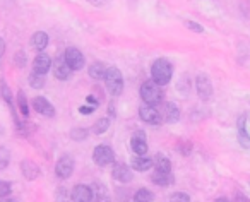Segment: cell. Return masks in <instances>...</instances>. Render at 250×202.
I'll return each instance as SVG.
<instances>
[{
	"label": "cell",
	"instance_id": "obj_36",
	"mask_svg": "<svg viewBox=\"0 0 250 202\" xmlns=\"http://www.w3.org/2000/svg\"><path fill=\"white\" fill-rule=\"evenodd\" d=\"M57 201L59 202H69V199H67V192L63 187H60L59 192H57Z\"/></svg>",
	"mask_w": 250,
	"mask_h": 202
},
{
	"label": "cell",
	"instance_id": "obj_14",
	"mask_svg": "<svg viewBox=\"0 0 250 202\" xmlns=\"http://www.w3.org/2000/svg\"><path fill=\"white\" fill-rule=\"evenodd\" d=\"M50 69H52V59H50V55L40 52L36 55L35 62H33V72L40 74V76H46Z\"/></svg>",
	"mask_w": 250,
	"mask_h": 202
},
{
	"label": "cell",
	"instance_id": "obj_18",
	"mask_svg": "<svg viewBox=\"0 0 250 202\" xmlns=\"http://www.w3.org/2000/svg\"><path fill=\"white\" fill-rule=\"evenodd\" d=\"M130 163V168L136 171H147L154 166V161L147 156H132L129 160Z\"/></svg>",
	"mask_w": 250,
	"mask_h": 202
},
{
	"label": "cell",
	"instance_id": "obj_23",
	"mask_svg": "<svg viewBox=\"0 0 250 202\" xmlns=\"http://www.w3.org/2000/svg\"><path fill=\"white\" fill-rule=\"evenodd\" d=\"M154 166H156V170L158 171H168L170 173L171 171V163H170V160H168L167 156H165L163 153H158L156 156H154Z\"/></svg>",
	"mask_w": 250,
	"mask_h": 202
},
{
	"label": "cell",
	"instance_id": "obj_4",
	"mask_svg": "<svg viewBox=\"0 0 250 202\" xmlns=\"http://www.w3.org/2000/svg\"><path fill=\"white\" fill-rule=\"evenodd\" d=\"M195 89H197V94L202 101L211 100L214 87H212V82L208 74H197V77H195Z\"/></svg>",
	"mask_w": 250,
	"mask_h": 202
},
{
	"label": "cell",
	"instance_id": "obj_22",
	"mask_svg": "<svg viewBox=\"0 0 250 202\" xmlns=\"http://www.w3.org/2000/svg\"><path fill=\"white\" fill-rule=\"evenodd\" d=\"M106 65H104L103 62H94L93 65H89V76H91V79H94V81H101V79H104V76H106Z\"/></svg>",
	"mask_w": 250,
	"mask_h": 202
},
{
	"label": "cell",
	"instance_id": "obj_37",
	"mask_svg": "<svg viewBox=\"0 0 250 202\" xmlns=\"http://www.w3.org/2000/svg\"><path fill=\"white\" fill-rule=\"evenodd\" d=\"M94 110H96L94 106H79V113H81V115H91Z\"/></svg>",
	"mask_w": 250,
	"mask_h": 202
},
{
	"label": "cell",
	"instance_id": "obj_41",
	"mask_svg": "<svg viewBox=\"0 0 250 202\" xmlns=\"http://www.w3.org/2000/svg\"><path fill=\"white\" fill-rule=\"evenodd\" d=\"M0 202H19L18 199H2Z\"/></svg>",
	"mask_w": 250,
	"mask_h": 202
},
{
	"label": "cell",
	"instance_id": "obj_26",
	"mask_svg": "<svg viewBox=\"0 0 250 202\" xmlns=\"http://www.w3.org/2000/svg\"><path fill=\"white\" fill-rule=\"evenodd\" d=\"M18 106H19V112L22 113V117L28 119L29 117V105H28V100H26L24 91H19L18 93Z\"/></svg>",
	"mask_w": 250,
	"mask_h": 202
},
{
	"label": "cell",
	"instance_id": "obj_12",
	"mask_svg": "<svg viewBox=\"0 0 250 202\" xmlns=\"http://www.w3.org/2000/svg\"><path fill=\"white\" fill-rule=\"evenodd\" d=\"M33 108H35L36 112H38L40 115H43V117H48V119L55 117V108H53V105L43 96L33 98Z\"/></svg>",
	"mask_w": 250,
	"mask_h": 202
},
{
	"label": "cell",
	"instance_id": "obj_30",
	"mask_svg": "<svg viewBox=\"0 0 250 202\" xmlns=\"http://www.w3.org/2000/svg\"><path fill=\"white\" fill-rule=\"evenodd\" d=\"M184 26H185V28L190 29V31H194V33H204V28H202V24H199L197 21H190V19H184Z\"/></svg>",
	"mask_w": 250,
	"mask_h": 202
},
{
	"label": "cell",
	"instance_id": "obj_38",
	"mask_svg": "<svg viewBox=\"0 0 250 202\" xmlns=\"http://www.w3.org/2000/svg\"><path fill=\"white\" fill-rule=\"evenodd\" d=\"M87 2L93 4V5H96V7H101V5L108 4V0H87Z\"/></svg>",
	"mask_w": 250,
	"mask_h": 202
},
{
	"label": "cell",
	"instance_id": "obj_24",
	"mask_svg": "<svg viewBox=\"0 0 250 202\" xmlns=\"http://www.w3.org/2000/svg\"><path fill=\"white\" fill-rule=\"evenodd\" d=\"M108 127H110V119L108 117H104V119H100L96 120V123L93 125V134L94 136H101V134H104L108 130Z\"/></svg>",
	"mask_w": 250,
	"mask_h": 202
},
{
	"label": "cell",
	"instance_id": "obj_13",
	"mask_svg": "<svg viewBox=\"0 0 250 202\" xmlns=\"http://www.w3.org/2000/svg\"><path fill=\"white\" fill-rule=\"evenodd\" d=\"M70 201L72 202H93V192H91L89 185L79 183L72 188L70 194Z\"/></svg>",
	"mask_w": 250,
	"mask_h": 202
},
{
	"label": "cell",
	"instance_id": "obj_42",
	"mask_svg": "<svg viewBox=\"0 0 250 202\" xmlns=\"http://www.w3.org/2000/svg\"><path fill=\"white\" fill-rule=\"evenodd\" d=\"M214 202H229V201H228V199H226V197H218Z\"/></svg>",
	"mask_w": 250,
	"mask_h": 202
},
{
	"label": "cell",
	"instance_id": "obj_28",
	"mask_svg": "<svg viewBox=\"0 0 250 202\" xmlns=\"http://www.w3.org/2000/svg\"><path fill=\"white\" fill-rule=\"evenodd\" d=\"M87 129H83V127H76V129L70 130V139L74 141H86L87 139Z\"/></svg>",
	"mask_w": 250,
	"mask_h": 202
},
{
	"label": "cell",
	"instance_id": "obj_16",
	"mask_svg": "<svg viewBox=\"0 0 250 202\" xmlns=\"http://www.w3.org/2000/svg\"><path fill=\"white\" fill-rule=\"evenodd\" d=\"M91 192H93V202H111L110 192H108L106 185L101 182H94L91 185Z\"/></svg>",
	"mask_w": 250,
	"mask_h": 202
},
{
	"label": "cell",
	"instance_id": "obj_29",
	"mask_svg": "<svg viewBox=\"0 0 250 202\" xmlns=\"http://www.w3.org/2000/svg\"><path fill=\"white\" fill-rule=\"evenodd\" d=\"M9 161H11V153H9V149L4 146H0V170L7 168Z\"/></svg>",
	"mask_w": 250,
	"mask_h": 202
},
{
	"label": "cell",
	"instance_id": "obj_2",
	"mask_svg": "<svg viewBox=\"0 0 250 202\" xmlns=\"http://www.w3.org/2000/svg\"><path fill=\"white\" fill-rule=\"evenodd\" d=\"M141 98L146 105L149 106H158L160 103H163L165 93L161 89V86H158L154 81H146V82L141 86Z\"/></svg>",
	"mask_w": 250,
	"mask_h": 202
},
{
	"label": "cell",
	"instance_id": "obj_6",
	"mask_svg": "<svg viewBox=\"0 0 250 202\" xmlns=\"http://www.w3.org/2000/svg\"><path fill=\"white\" fill-rule=\"evenodd\" d=\"M63 60L65 63L70 67V70H83L84 65H86V60H84V55L74 46H69L63 53Z\"/></svg>",
	"mask_w": 250,
	"mask_h": 202
},
{
	"label": "cell",
	"instance_id": "obj_5",
	"mask_svg": "<svg viewBox=\"0 0 250 202\" xmlns=\"http://www.w3.org/2000/svg\"><path fill=\"white\" fill-rule=\"evenodd\" d=\"M93 161L98 166H106V164L113 163L115 161V153L110 146L106 144H100V146L94 147L93 151Z\"/></svg>",
	"mask_w": 250,
	"mask_h": 202
},
{
	"label": "cell",
	"instance_id": "obj_39",
	"mask_svg": "<svg viewBox=\"0 0 250 202\" xmlns=\"http://www.w3.org/2000/svg\"><path fill=\"white\" fill-rule=\"evenodd\" d=\"M86 101H87V103H89L91 106H94V108H96V106H98V100H96V98H94V96H87V98H86Z\"/></svg>",
	"mask_w": 250,
	"mask_h": 202
},
{
	"label": "cell",
	"instance_id": "obj_35",
	"mask_svg": "<svg viewBox=\"0 0 250 202\" xmlns=\"http://www.w3.org/2000/svg\"><path fill=\"white\" fill-rule=\"evenodd\" d=\"M190 151H192V144L188 142V141H184V142L178 144V153L187 156V154H190Z\"/></svg>",
	"mask_w": 250,
	"mask_h": 202
},
{
	"label": "cell",
	"instance_id": "obj_8",
	"mask_svg": "<svg viewBox=\"0 0 250 202\" xmlns=\"http://www.w3.org/2000/svg\"><path fill=\"white\" fill-rule=\"evenodd\" d=\"M130 149L136 153V156H146L147 149H149V146H147L146 134L141 132V130L134 132L132 137H130Z\"/></svg>",
	"mask_w": 250,
	"mask_h": 202
},
{
	"label": "cell",
	"instance_id": "obj_7",
	"mask_svg": "<svg viewBox=\"0 0 250 202\" xmlns=\"http://www.w3.org/2000/svg\"><path fill=\"white\" fill-rule=\"evenodd\" d=\"M72 171H74V158L70 154H62L55 164V175L59 178H62V180H67L72 175Z\"/></svg>",
	"mask_w": 250,
	"mask_h": 202
},
{
	"label": "cell",
	"instance_id": "obj_33",
	"mask_svg": "<svg viewBox=\"0 0 250 202\" xmlns=\"http://www.w3.org/2000/svg\"><path fill=\"white\" fill-rule=\"evenodd\" d=\"M2 96H4L5 103H7V105L12 108V93H11V89H9V86L5 82H2Z\"/></svg>",
	"mask_w": 250,
	"mask_h": 202
},
{
	"label": "cell",
	"instance_id": "obj_34",
	"mask_svg": "<svg viewBox=\"0 0 250 202\" xmlns=\"http://www.w3.org/2000/svg\"><path fill=\"white\" fill-rule=\"evenodd\" d=\"M14 60H16V65H18V67H24L26 60H28V59H26V53L22 52V50H19V52L14 55Z\"/></svg>",
	"mask_w": 250,
	"mask_h": 202
},
{
	"label": "cell",
	"instance_id": "obj_21",
	"mask_svg": "<svg viewBox=\"0 0 250 202\" xmlns=\"http://www.w3.org/2000/svg\"><path fill=\"white\" fill-rule=\"evenodd\" d=\"M48 41H50L48 35H46V33H43V31H36L35 35H33V38H31L33 48L38 50V52H43V50L48 46Z\"/></svg>",
	"mask_w": 250,
	"mask_h": 202
},
{
	"label": "cell",
	"instance_id": "obj_20",
	"mask_svg": "<svg viewBox=\"0 0 250 202\" xmlns=\"http://www.w3.org/2000/svg\"><path fill=\"white\" fill-rule=\"evenodd\" d=\"M151 182L156 185H160V187H168V185L173 183V175H171V171L168 173V171H154V175L151 177Z\"/></svg>",
	"mask_w": 250,
	"mask_h": 202
},
{
	"label": "cell",
	"instance_id": "obj_11",
	"mask_svg": "<svg viewBox=\"0 0 250 202\" xmlns=\"http://www.w3.org/2000/svg\"><path fill=\"white\" fill-rule=\"evenodd\" d=\"M139 117L143 122L149 123V125H160L163 120H161V115H160V110H156L154 106H149V105H144L139 108Z\"/></svg>",
	"mask_w": 250,
	"mask_h": 202
},
{
	"label": "cell",
	"instance_id": "obj_25",
	"mask_svg": "<svg viewBox=\"0 0 250 202\" xmlns=\"http://www.w3.org/2000/svg\"><path fill=\"white\" fill-rule=\"evenodd\" d=\"M154 194L147 188H139V190L134 194V202H153Z\"/></svg>",
	"mask_w": 250,
	"mask_h": 202
},
{
	"label": "cell",
	"instance_id": "obj_27",
	"mask_svg": "<svg viewBox=\"0 0 250 202\" xmlns=\"http://www.w3.org/2000/svg\"><path fill=\"white\" fill-rule=\"evenodd\" d=\"M29 84H31V87H35V89H42V87L45 86V76L31 72L29 74Z\"/></svg>",
	"mask_w": 250,
	"mask_h": 202
},
{
	"label": "cell",
	"instance_id": "obj_9",
	"mask_svg": "<svg viewBox=\"0 0 250 202\" xmlns=\"http://www.w3.org/2000/svg\"><path fill=\"white\" fill-rule=\"evenodd\" d=\"M160 115H161V120H163V122L177 123L178 120H180V108L177 106V103H173V101H168V103H165V105H163Z\"/></svg>",
	"mask_w": 250,
	"mask_h": 202
},
{
	"label": "cell",
	"instance_id": "obj_15",
	"mask_svg": "<svg viewBox=\"0 0 250 202\" xmlns=\"http://www.w3.org/2000/svg\"><path fill=\"white\" fill-rule=\"evenodd\" d=\"M111 177H113V180L120 182V183H129V182H132L134 175H132V171H130L129 164L117 163L113 166V171H111Z\"/></svg>",
	"mask_w": 250,
	"mask_h": 202
},
{
	"label": "cell",
	"instance_id": "obj_3",
	"mask_svg": "<svg viewBox=\"0 0 250 202\" xmlns=\"http://www.w3.org/2000/svg\"><path fill=\"white\" fill-rule=\"evenodd\" d=\"M104 86H106L108 93L111 96H120L124 91V76H122L120 69L117 67H110L104 76Z\"/></svg>",
	"mask_w": 250,
	"mask_h": 202
},
{
	"label": "cell",
	"instance_id": "obj_40",
	"mask_svg": "<svg viewBox=\"0 0 250 202\" xmlns=\"http://www.w3.org/2000/svg\"><path fill=\"white\" fill-rule=\"evenodd\" d=\"M4 52H5V43H4V40L0 38V57L4 55Z\"/></svg>",
	"mask_w": 250,
	"mask_h": 202
},
{
	"label": "cell",
	"instance_id": "obj_19",
	"mask_svg": "<svg viewBox=\"0 0 250 202\" xmlns=\"http://www.w3.org/2000/svg\"><path fill=\"white\" fill-rule=\"evenodd\" d=\"M21 171H22V175H24L26 180H35V178H38L40 173H42L38 164L33 163V161H29V160H24L21 163Z\"/></svg>",
	"mask_w": 250,
	"mask_h": 202
},
{
	"label": "cell",
	"instance_id": "obj_17",
	"mask_svg": "<svg viewBox=\"0 0 250 202\" xmlns=\"http://www.w3.org/2000/svg\"><path fill=\"white\" fill-rule=\"evenodd\" d=\"M52 65H53V76L60 81H67L70 77V74H72V70H70V67L65 63L63 57H59Z\"/></svg>",
	"mask_w": 250,
	"mask_h": 202
},
{
	"label": "cell",
	"instance_id": "obj_31",
	"mask_svg": "<svg viewBox=\"0 0 250 202\" xmlns=\"http://www.w3.org/2000/svg\"><path fill=\"white\" fill-rule=\"evenodd\" d=\"M170 202H190V197L185 192H175V194H171Z\"/></svg>",
	"mask_w": 250,
	"mask_h": 202
},
{
	"label": "cell",
	"instance_id": "obj_32",
	"mask_svg": "<svg viewBox=\"0 0 250 202\" xmlns=\"http://www.w3.org/2000/svg\"><path fill=\"white\" fill-rule=\"evenodd\" d=\"M11 192H12V185L9 183V182L0 180V199L7 197V195L11 194Z\"/></svg>",
	"mask_w": 250,
	"mask_h": 202
},
{
	"label": "cell",
	"instance_id": "obj_10",
	"mask_svg": "<svg viewBox=\"0 0 250 202\" xmlns=\"http://www.w3.org/2000/svg\"><path fill=\"white\" fill-rule=\"evenodd\" d=\"M238 141L243 147H250V115H242L238 119Z\"/></svg>",
	"mask_w": 250,
	"mask_h": 202
},
{
	"label": "cell",
	"instance_id": "obj_1",
	"mask_svg": "<svg viewBox=\"0 0 250 202\" xmlns=\"http://www.w3.org/2000/svg\"><path fill=\"white\" fill-rule=\"evenodd\" d=\"M171 76H173V65L170 60L167 59H156L151 65V81L158 84V86H167L170 84Z\"/></svg>",
	"mask_w": 250,
	"mask_h": 202
}]
</instances>
